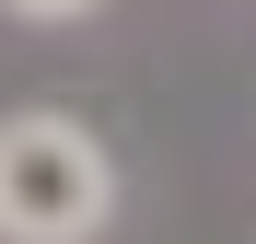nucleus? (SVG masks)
I'll use <instances>...</instances> for the list:
<instances>
[{"label": "nucleus", "mask_w": 256, "mask_h": 244, "mask_svg": "<svg viewBox=\"0 0 256 244\" xmlns=\"http://www.w3.org/2000/svg\"><path fill=\"white\" fill-rule=\"evenodd\" d=\"M116 221V151L70 105L0 116V244H105Z\"/></svg>", "instance_id": "nucleus-1"}, {"label": "nucleus", "mask_w": 256, "mask_h": 244, "mask_svg": "<svg viewBox=\"0 0 256 244\" xmlns=\"http://www.w3.org/2000/svg\"><path fill=\"white\" fill-rule=\"evenodd\" d=\"M12 23H82V12H105V0H0Z\"/></svg>", "instance_id": "nucleus-2"}]
</instances>
